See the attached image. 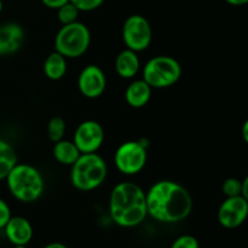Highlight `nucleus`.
<instances>
[{
  "label": "nucleus",
  "mask_w": 248,
  "mask_h": 248,
  "mask_svg": "<svg viewBox=\"0 0 248 248\" xmlns=\"http://www.w3.org/2000/svg\"><path fill=\"white\" fill-rule=\"evenodd\" d=\"M149 217L164 224H176L186 219L193 211V198L182 184L157 181L145 193Z\"/></svg>",
  "instance_id": "nucleus-1"
},
{
  "label": "nucleus",
  "mask_w": 248,
  "mask_h": 248,
  "mask_svg": "<svg viewBox=\"0 0 248 248\" xmlns=\"http://www.w3.org/2000/svg\"><path fill=\"white\" fill-rule=\"evenodd\" d=\"M109 215L120 228H136L148 217L145 191L133 182H121L109 196Z\"/></svg>",
  "instance_id": "nucleus-2"
},
{
  "label": "nucleus",
  "mask_w": 248,
  "mask_h": 248,
  "mask_svg": "<svg viewBox=\"0 0 248 248\" xmlns=\"http://www.w3.org/2000/svg\"><path fill=\"white\" fill-rule=\"evenodd\" d=\"M10 194L23 203L38 201L45 191V179L36 167L17 162L5 178Z\"/></svg>",
  "instance_id": "nucleus-3"
},
{
  "label": "nucleus",
  "mask_w": 248,
  "mask_h": 248,
  "mask_svg": "<svg viewBox=\"0 0 248 248\" xmlns=\"http://www.w3.org/2000/svg\"><path fill=\"white\" fill-rule=\"evenodd\" d=\"M70 167V183L80 191L99 188L108 176L106 160L97 153L81 154Z\"/></svg>",
  "instance_id": "nucleus-4"
},
{
  "label": "nucleus",
  "mask_w": 248,
  "mask_h": 248,
  "mask_svg": "<svg viewBox=\"0 0 248 248\" xmlns=\"http://www.w3.org/2000/svg\"><path fill=\"white\" fill-rule=\"evenodd\" d=\"M91 44V31L86 24L77 21L61 27L55 36V51L65 58H79Z\"/></svg>",
  "instance_id": "nucleus-5"
},
{
  "label": "nucleus",
  "mask_w": 248,
  "mask_h": 248,
  "mask_svg": "<svg viewBox=\"0 0 248 248\" xmlns=\"http://www.w3.org/2000/svg\"><path fill=\"white\" fill-rule=\"evenodd\" d=\"M182 65L171 56H155L142 69V79L152 89H167L179 81Z\"/></svg>",
  "instance_id": "nucleus-6"
},
{
  "label": "nucleus",
  "mask_w": 248,
  "mask_h": 248,
  "mask_svg": "<svg viewBox=\"0 0 248 248\" xmlns=\"http://www.w3.org/2000/svg\"><path fill=\"white\" fill-rule=\"evenodd\" d=\"M147 145L143 140H127L119 145L114 154V165L121 174L135 176L147 165Z\"/></svg>",
  "instance_id": "nucleus-7"
},
{
  "label": "nucleus",
  "mask_w": 248,
  "mask_h": 248,
  "mask_svg": "<svg viewBox=\"0 0 248 248\" xmlns=\"http://www.w3.org/2000/svg\"><path fill=\"white\" fill-rule=\"evenodd\" d=\"M123 40L126 48L142 52L147 50L153 40V29L149 21L142 15H131L123 26Z\"/></svg>",
  "instance_id": "nucleus-8"
},
{
  "label": "nucleus",
  "mask_w": 248,
  "mask_h": 248,
  "mask_svg": "<svg viewBox=\"0 0 248 248\" xmlns=\"http://www.w3.org/2000/svg\"><path fill=\"white\" fill-rule=\"evenodd\" d=\"M248 216V199L244 196L225 198L218 208L217 218L224 229H236L241 227Z\"/></svg>",
  "instance_id": "nucleus-9"
},
{
  "label": "nucleus",
  "mask_w": 248,
  "mask_h": 248,
  "mask_svg": "<svg viewBox=\"0 0 248 248\" xmlns=\"http://www.w3.org/2000/svg\"><path fill=\"white\" fill-rule=\"evenodd\" d=\"M73 142L81 154L97 153L104 142L103 126L94 120H85L78 125Z\"/></svg>",
  "instance_id": "nucleus-10"
},
{
  "label": "nucleus",
  "mask_w": 248,
  "mask_h": 248,
  "mask_svg": "<svg viewBox=\"0 0 248 248\" xmlns=\"http://www.w3.org/2000/svg\"><path fill=\"white\" fill-rule=\"evenodd\" d=\"M78 89L86 98H98L107 89L106 73L96 64L86 65L78 77Z\"/></svg>",
  "instance_id": "nucleus-11"
},
{
  "label": "nucleus",
  "mask_w": 248,
  "mask_h": 248,
  "mask_svg": "<svg viewBox=\"0 0 248 248\" xmlns=\"http://www.w3.org/2000/svg\"><path fill=\"white\" fill-rule=\"evenodd\" d=\"M2 230L7 241L14 246H27L34 235L31 223L22 216H11Z\"/></svg>",
  "instance_id": "nucleus-12"
},
{
  "label": "nucleus",
  "mask_w": 248,
  "mask_h": 248,
  "mask_svg": "<svg viewBox=\"0 0 248 248\" xmlns=\"http://www.w3.org/2000/svg\"><path fill=\"white\" fill-rule=\"evenodd\" d=\"M24 43V29L16 22H7L0 26V56L17 52Z\"/></svg>",
  "instance_id": "nucleus-13"
},
{
  "label": "nucleus",
  "mask_w": 248,
  "mask_h": 248,
  "mask_svg": "<svg viewBox=\"0 0 248 248\" xmlns=\"http://www.w3.org/2000/svg\"><path fill=\"white\" fill-rule=\"evenodd\" d=\"M140 70V60L137 52L125 48L115 58V72L123 79H133Z\"/></svg>",
  "instance_id": "nucleus-14"
},
{
  "label": "nucleus",
  "mask_w": 248,
  "mask_h": 248,
  "mask_svg": "<svg viewBox=\"0 0 248 248\" xmlns=\"http://www.w3.org/2000/svg\"><path fill=\"white\" fill-rule=\"evenodd\" d=\"M152 92L153 89L143 79L133 80L125 91V101L132 108H143L149 103Z\"/></svg>",
  "instance_id": "nucleus-15"
},
{
  "label": "nucleus",
  "mask_w": 248,
  "mask_h": 248,
  "mask_svg": "<svg viewBox=\"0 0 248 248\" xmlns=\"http://www.w3.org/2000/svg\"><path fill=\"white\" fill-rule=\"evenodd\" d=\"M52 154L58 164L64 165V166H72L77 161L78 157L81 155V153H80V150L78 149V147L74 144L73 140H68L63 138V140L55 143Z\"/></svg>",
  "instance_id": "nucleus-16"
},
{
  "label": "nucleus",
  "mask_w": 248,
  "mask_h": 248,
  "mask_svg": "<svg viewBox=\"0 0 248 248\" xmlns=\"http://www.w3.org/2000/svg\"><path fill=\"white\" fill-rule=\"evenodd\" d=\"M67 58L58 53L57 51L51 52L44 62L45 77L52 81H58L62 78H64V75L67 74Z\"/></svg>",
  "instance_id": "nucleus-17"
},
{
  "label": "nucleus",
  "mask_w": 248,
  "mask_h": 248,
  "mask_svg": "<svg viewBox=\"0 0 248 248\" xmlns=\"http://www.w3.org/2000/svg\"><path fill=\"white\" fill-rule=\"evenodd\" d=\"M17 164V153L15 148L0 138V182L4 181L12 167Z\"/></svg>",
  "instance_id": "nucleus-18"
},
{
  "label": "nucleus",
  "mask_w": 248,
  "mask_h": 248,
  "mask_svg": "<svg viewBox=\"0 0 248 248\" xmlns=\"http://www.w3.org/2000/svg\"><path fill=\"white\" fill-rule=\"evenodd\" d=\"M65 130H67V126H65L64 119H62L61 116H53L47 124L48 140L52 143L63 140L65 135Z\"/></svg>",
  "instance_id": "nucleus-19"
},
{
  "label": "nucleus",
  "mask_w": 248,
  "mask_h": 248,
  "mask_svg": "<svg viewBox=\"0 0 248 248\" xmlns=\"http://www.w3.org/2000/svg\"><path fill=\"white\" fill-rule=\"evenodd\" d=\"M79 15L80 11L78 10V7L74 6L70 1H68L67 4L57 9V18L62 26L77 22L78 18H79Z\"/></svg>",
  "instance_id": "nucleus-20"
},
{
  "label": "nucleus",
  "mask_w": 248,
  "mask_h": 248,
  "mask_svg": "<svg viewBox=\"0 0 248 248\" xmlns=\"http://www.w3.org/2000/svg\"><path fill=\"white\" fill-rule=\"evenodd\" d=\"M223 194L227 198H232V196H242V181L234 178H227L223 182L222 186Z\"/></svg>",
  "instance_id": "nucleus-21"
},
{
  "label": "nucleus",
  "mask_w": 248,
  "mask_h": 248,
  "mask_svg": "<svg viewBox=\"0 0 248 248\" xmlns=\"http://www.w3.org/2000/svg\"><path fill=\"white\" fill-rule=\"evenodd\" d=\"M170 248H200V242L193 235L184 234L177 237Z\"/></svg>",
  "instance_id": "nucleus-22"
},
{
  "label": "nucleus",
  "mask_w": 248,
  "mask_h": 248,
  "mask_svg": "<svg viewBox=\"0 0 248 248\" xmlns=\"http://www.w3.org/2000/svg\"><path fill=\"white\" fill-rule=\"evenodd\" d=\"M80 12H90L103 5L104 0H69Z\"/></svg>",
  "instance_id": "nucleus-23"
},
{
  "label": "nucleus",
  "mask_w": 248,
  "mask_h": 248,
  "mask_svg": "<svg viewBox=\"0 0 248 248\" xmlns=\"http://www.w3.org/2000/svg\"><path fill=\"white\" fill-rule=\"evenodd\" d=\"M11 216L12 215L10 206L7 205V202L4 199L0 198V230L5 227V224H6Z\"/></svg>",
  "instance_id": "nucleus-24"
},
{
  "label": "nucleus",
  "mask_w": 248,
  "mask_h": 248,
  "mask_svg": "<svg viewBox=\"0 0 248 248\" xmlns=\"http://www.w3.org/2000/svg\"><path fill=\"white\" fill-rule=\"evenodd\" d=\"M43 2L44 6L48 7V9L52 10H57L60 9L61 6H63L64 4H67L69 0H40Z\"/></svg>",
  "instance_id": "nucleus-25"
},
{
  "label": "nucleus",
  "mask_w": 248,
  "mask_h": 248,
  "mask_svg": "<svg viewBox=\"0 0 248 248\" xmlns=\"http://www.w3.org/2000/svg\"><path fill=\"white\" fill-rule=\"evenodd\" d=\"M225 2L232 5V6H244L247 4L248 0H225Z\"/></svg>",
  "instance_id": "nucleus-26"
},
{
  "label": "nucleus",
  "mask_w": 248,
  "mask_h": 248,
  "mask_svg": "<svg viewBox=\"0 0 248 248\" xmlns=\"http://www.w3.org/2000/svg\"><path fill=\"white\" fill-rule=\"evenodd\" d=\"M43 248H68V246L67 245L62 244V242H51V244H47Z\"/></svg>",
  "instance_id": "nucleus-27"
},
{
  "label": "nucleus",
  "mask_w": 248,
  "mask_h": 248,
  "mask_svg": "<svg viewBox=\"0 0 248 248\" xmlns=\"http://www.w3.org/2000/svg\"><path fill=\"white\" fill-rule=\"evenodd\" d=\"M242 196L248 199V178L247 177L244 179V181H242Z\"/></svg>",
  "instance_id": "nucleus-28"
},
{
  "label": "nucleus",
  "mask_w": 248,
  "mask_h": 248,
  "mask_svg": "<svg viewBox=\"0 0 248 248\" xmlns=\"http://www.w3.org/2000/svg\"><path fill=\"white\" fill-rule=\"evenodd\" d=\"M247 127H248V123L246 121V123L244 124V133H242V135H244V138H245V140H248V136H247Z\"/></svg>",
  "instance_id": "nucleus-29"
},
{
  "label": "nucleus",
  "mask_w": 248,
  "mask_h": 248,
  "mask_svg": "<svg viewBox=\"0 0 248 248\" xmlns=\"http://www.w3.org/2000/svg\"><path fill=\"white\" fill-rule=\"evenodd\" d=\"M2 9H4V4H2V1H1V0H0V14H1Z\"/></svg>",
  "instance_id": "nucleus-30"
},
{
  "label": "nucleus",
  "mask_w": 248,
  "mask_h": 248,
  "mask_svg": "<svg viewBox=\"0 0 248 248\" xmlns=\"http://www.w3.org/2000/svg\"><path fill=\"white\" fill-rule=\"evenodd\" d=\"M14 248H27V246H14Z\"/></svg>",
  "instance_id": "nucleus-31"
}]
</instances>
